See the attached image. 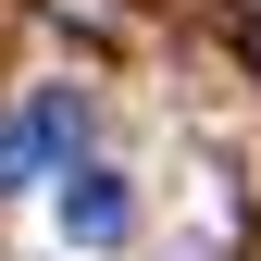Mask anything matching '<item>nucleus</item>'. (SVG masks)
I'll return each instance as SVG.
<instances>
[{
    "mask_svg": "<svg viewBox=\"0 0 261 261\" xmlns=\"http://www.w3.org/2000/svg\"><path fill=\"white\" fill-rule=\"evenodd\" d=\"M124 224H137V199H124V174H100V162H75V174H62V237H75V249H124Z\"/></svg>",
    "mask_w": 261,
    "mask_h": 261,
    "instance_id": "f257e3e1",
    "label": "nucleus"
},
{
    "mask_svg": "<svg viewBox=\"0 0 261 261\" xmlns=\"http://www.w3.org/2000/svg\"><path fill=\"white\" fill-rule=\"evenodd\" d=\"M75 124H87V100H38V112H13V124H0V187H25L50 149H75Z\"/></svg>",
    "mask_w": 261,
    "mask_h": 261,
    "instance_id": "f03ea898",
    "label": "nucleus"
}]
</instances>
